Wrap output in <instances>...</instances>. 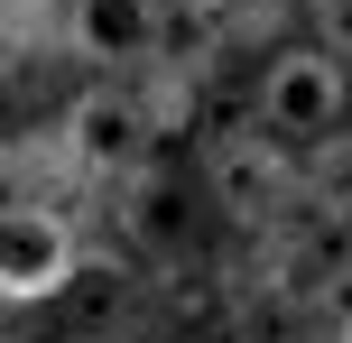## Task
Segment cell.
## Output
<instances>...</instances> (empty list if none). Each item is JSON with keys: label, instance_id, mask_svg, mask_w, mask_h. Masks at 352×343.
Instances as JSON below:
<instances>
[{"label": "cell", "instance_id": "cell-13", "mask_svg": "<svg viewBox=\"0 0 352 343\" xmlns=\"http://www.w3.org/2000/svg\"><path fill=\"white\" fill-rule=\"evenodd\" d=\"M0 343H28V334H10V325H0Z\"/></svg>", "mask_w": 352, "mask_h": 343}, {"label": "cell", "instance_id": "cell-9", "mask_svg": "<svg viewBox=\"0 0 352 343\" xmlns=\"http://www.w3.org/2000/svg\"><path fill=\"white\" fill-rule=\"evenodd\" d=\"M204 10L223 19V37H269L287 10H297V0H204Z\"/></svg>", "mask_w": 352, "mask_h": 343}, {"label": "cell", "instance_id": "cell-8", "mask_svg": "<svg viewBox=\"0 0 352 343\" xmlns=\"http://www.w3.org/2000/svg\"><path fill=\"white\" fill-rule=\"evenodd\" d=\"M241 343H306V316L260 288V297H241Z\"/></svg>", "mask_w": 352, "mask_h": 343}, {"label": "cell", "instance_id": "cell-11", "mask_svg": "<svg viewBox=\"0 0 352 343\" xmlns=\"http://www.w3.org/2000/svg\"><path fill=\"white\" fill-rule=\"evenodd\" d=\"M19 65H28V28H19V19L0 10V93L19 84Z\"/></svg>", "mask_w": 352, "mask_h": 343}, {"label": "cell", "instance_id": "cell-3", "mask_svg": "<svg viewBox=\"0 0 352 343\" xmlns=\"http://www.w3.org/2000/svg\"><path fill=\"white\" fill-rule=\"evenodd\" d=\"M195 186H204V204H213L223 223H241V232H278L287 204L306 195L297 158H287L278 140H260V130H223V140H204Z\"/></svg>", "mask_w": 352, "mask_h": 343}, {"label": "cell", "instance_id": "cell-6", "mask_svg": "<svg viewBox=\"0 0 352 343\" xmlns=\"http://www.w3.org/2000/svg\"><path fill=\"white\" fill-rule=\"evenodd\" d=\"M56 47L84 74H140L167 56V0H56Z\"/></svg>", "mask_w": 352, "mask_h": 343}, {"label": "cell", "instance_id": "cell-10", "mask_svg": "<svg viewBox=\"0 0 352 343\" xmlns=\"http://www.w3.org/2000/svg\"><path fill=\"white\" fill-rule=\"evenodd\" d=\"M306 19H316V47H352V0H306Z\"/></svg>", "mask_w": 352, "mask_h": 343}, {"label": "cell", "instance_id": "cell-12", "mask_svg": "<svg viewBox=\"0 0 352 343\" xmlns=\"http://www.w3.org/2000/svg\"><path fill=\"white\" fill-rule=\"evenodd\" d=\"M0 10H10V19H19V10H28V19H37V10H56V0H0Z\"/></svg>", "mask_w": 352, "mask_h": 343}, {"label": "cell", "instance_id": "cell-15", "mask_svg": "<svg viewBox=\"0 0 352 343\" xmlns=\"http://www.w3.org/2000/svg\"><path fill=\"white\" fill-rule=\"evenodd\" d=\"M0 195H10V186H0Z\"/></svg>", "mask_w": 352, "mask_h": 343}, {"label": "cell", "instance_id": "cell-14", "mask_svg": "<svg viewBox=\"0 0 352 343\" xmlns=\"http://www.w3.org/2000/svg\"><path fill=\"white\" fill-rule=\"evenodd\" d=\"M324 343H343V325H334V334H324Z\"/></svg>", "mask_w": 352, "mask_h": 343}, {"label": "cell", "instance_id": "cell-1", "mask_svg": "<svg viewBox=\"0 0 352 343\" xmlns=\"http://www.w3.org/2000/svg\"><path fill=\"white\" fill-rule=\"evenodd\" d=\"M56 148H65V177H74V186H121L140 158H158V130H148L130 74H93V84H74L65 111H56Z\"/></svg>", "mask_w": 352, "mask_h": 343}, {"label": "cell", "instance_id": "cell-7", "mask_svg": "<svg viewBox=\"0 0 352 343\" xmlns=\"http://www.w3.org/2000/svg\"><path fill=\"white\" fill-rule=\"evenodd\" d=\"M343 260H352V251H343V204H316L297 232H269L260 288L316 325V316H343Z\"/></svg>", "mask_w": 352, "mask_h": 343}, {"label": "cell", "instance_id": "cell-2", "mask_svg": "<svg viewBox=\"0 0 352 343\" xmlns=\"http://www.w3.org/2000/svg\"><path fill=\"white\" fill-rule=\"evenodd\" d=\"M111 223H121V241H130L140 260L176 269V260H204L213 204H204V186H195L186 167H167V158H140L121 186H111Z\"/></svg>", "mask_w": 352, "mask_h": 343}, {"label": "cell", "instance_id": "cell-5", "mask_svg": "<svg viewBox=\"0 0 352 343\" xmlns=\"http://www.w3.org/2000/svg\"><path fill=\"white\" fill-rule=\"evenodd\" d=\"M260 140H278L287 158H306L316 140L343 130V56L334 47H278L260 74Z\"/></svg>", "mask_w": 352, "mask_h": 343}, {"label": "cell", "instance_id": "cell-4", "mask_svg": "<svg viewBox=\"0 0 352 343\" xmlns=\"http://www.w3.org/2000/svg\"><path fill=\"white\" fill-rule=\"evenodd\" d=\"M84 269V232L47 195H0V307H47Z\"/></svg>", "mask_w": 352, "mask_h": 343}]
</instances>
